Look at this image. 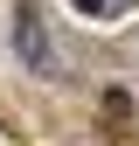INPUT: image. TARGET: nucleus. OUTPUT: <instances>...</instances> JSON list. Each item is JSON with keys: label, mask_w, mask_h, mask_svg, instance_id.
I'll return each instance as SVG.
<instances>
[{"label": "nucleus", "mask_w": 139, "mask_h": 146, "mask_svg": "<svg viewBox=\"0 0 139 146\" xmlns=\"http://www.w3.org/2000/svg\"><path fill=\"white\" fill-rule=\"evenodd\" d=\"M77 7H83V14H97V7H104V0H77Z\"/></svg>", "instance_id": "obj_1"}]
</instances>
